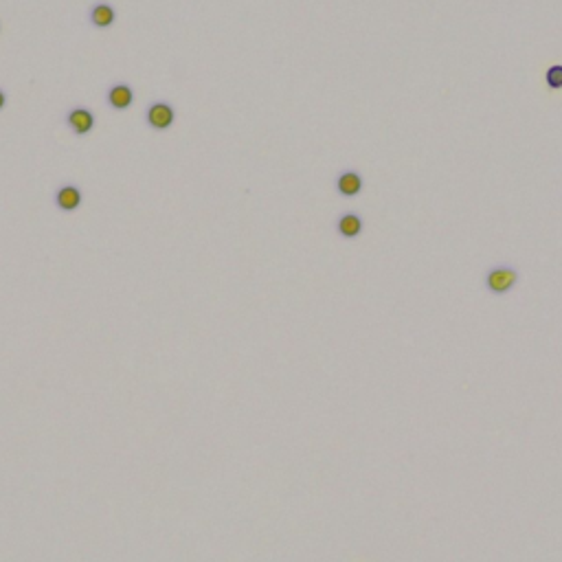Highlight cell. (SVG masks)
<instances>
[{
  "label": "cell",
  "mask_w": 562,
  "mask_h": 562,
  "mask_svg": "<svg viewBox=\"0 0 562 562\" xmlns=\"http://www.w3.org/2000/svg\"><path fill=\"white\" fill-rule=\"evenodd\" d=\"M518 284V273L512 266H494L486 275V286L492 294H508Z\"/></svg>",
  "instance_id": "obj_1"
},
{
  "label": "cell",
  "mask_w": 562,
  "mask_h": 562,
  "mask_svg": "<svg viewBox=\"0 0 562 562\" xmlns=\"http://www.w3.org/2000/svg\"><path fill=\"white\" fill-rule=\"evenodd\" d=\"M176 121V110L169 102H152L145 112V124L152 130L165 132L174 126Z\"/></svg>",
  "instance_id": "obj_2"
},
{
  "label": "cell",
  "mask_w": 562,
  "mask_h": 562,
  "mask_svg": "<svg viewBox=\"0 0 562 562\" xmlns=\"http://www.w3.org/2000/svg\"><path fill=\"white\" fill-rule=\"evenodd\" d=\"M64 121L68 126V130L75 134V136H86L92 132L95 128V114L88 110V108H82V106H77V108H71L64 116Z\"/></svg>",
  "instance_id": "obj_3"
},
{
  "label": "cell",
  "mask_w": 562,
  "mask_h": 562,
  "mask_svg": "<svg viewBox=\"0 0 562 562\" xmlns=\"http://www.w3.org/2000/svg\"><path fill=\"white\" fill-rule=\"evenodd\" d=\"M84 203V193L82 189H79L77 185H64V187H59L53 196V205L59 209V211H64V213H73L77 211L79 207H82Z\"/></svg>",
  "instance_id": "obj_4"
},
{
  "label": "cell",
  "mask_w": 562,
  "mask_h": 562,
  "mask_svg": "<svg viewBox=\"0 0 562 562\" xmlns=\"http://www.w3.org/2000/svg\"><path fill=\"white\" fill-rule=\"evenodd\" d=\"M106 102L112 110H128L134 104V90L130 84H112L106 92Z\"/></svg>",
  "instance_id": "obj_5"
},
{
  "label": "cell",
  "mask_w": 562,
  "mask_h": 562,
  "mask_svg": "<svg viewBox=\"0 0 562 562\" xmlns=\"http://www.w3.org/2000/svg\"><path fill=\"white\" fill-rule=\"evenodd\" d=\"M88 23L97 29H108L116 23V9L110 3H97L88 11Z\"/></svg>",
  "instance_id": "obj_6"
},
{
  "label": "cell",
  "mask_w": 562,
  "mask_h": 562,
  "mask_svg": "<svg viewBox=\"0 0 562 562\" xmlns=\"http://www.w3.org/2000/svg\"><path fill=\"white\" fill-rule=\"evenodd\" d=\"M336 189L340 196H345V198H354L360 193V189H363V176H360L358 172L349 169V172H343L338 176L336 180Z\"/></svg>",
  "instance_id": "obj_7"
},
{
  "label": "cell",
  "mask_w": 562,
  "mask_h": 562,
  "mask_svg": "<svg viewBox=\"0 0 562 562\" xmlns=\"http://www.w3.org/2000/svg\"><path fill=\"white\" fill-rule=\"evenodd\" d=\"M336 231H338V235H343L347 239H354V237H358L360 233H363V220H360L356 213H345V215L338 217Z\"/></svg>",
  "instance_id": "obj_8"
},
{
  "label": "cell",
  "mask_w": 562,
  "mask_h": 562,
  "mask_svg": "<svg viewBox=\"0 0 562 562\" xmlns=\"http://www.w3.org/2000/svg\"><path fill=\"white\" fill-rule=\"evenodd\" d=\"M545 82H547V86L554 88V90L562 88V66H560V64H556V66H551V68L547 71Z\"/></svg>",
  "instance_id": "obj_9"
},
{
  "label": "cell",
  "mask_w": 562,
  "mask_h": 562,
  "mask_svg": "<svg viewBox=\"0 0 562 562\" xmlns=\"http://www.w3.org/2000/svg\"><path fill=\"white\" fill-rule=\"evenodd\" d=\"M5 106H7V92L0 88V110H5Z\"/></svg>",
  "instance_id": "obj_10"
}]
</instances>
